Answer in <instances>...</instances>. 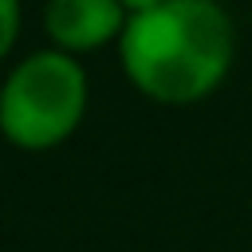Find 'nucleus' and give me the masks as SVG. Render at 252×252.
Listing matches in <instances>:
<instances>
[{"label": "nucleus", "mask_w": 252, "mask_h": 252, "mask_svg": "<svg viewBox=\"0 0 252 252\" xmlns=\"http://www.w3.org/2000/svg\"><path fill=\"white\" fill-rule=\"evenodd\" d=\"M126 32V8L118 0H51L47 35L59 51H94Z\"/></svg>", "instance_id": "3"}, {"label": "nucleus", "mask_w": 252, "mask_h": 252, "mask_svg": "<svg viewBox=\"0 0 252 252\" xmlns=\"http://www.w3.org/2000/svg\"><path fill=\"white\" fill-rule=\"evenodd\" d=\"M83 106V67L67 51H39L8 75L0 91V130L20 150H51L79 126Z\"/></svg>", "instance_id": "2"}, {"label": "nucleus", "mask_w": 252, "mask_h": 252, "mask_svg": "<svg viewBox=\"0 0 252 252\" xmlns=\"http://www.w3.org/2000/svg\"><path fill=\"white\" fill-rule=\"evenodd\" d=\"M122 67L158 102L205 98L232 63V24L217 0H165L126 20Z\"/></svg>", "instance_id": "1"}, {"label": "nucleus", "mask_w": 252, "mask_h": 252, "mask_svg": "<svg viewBox=\"0 0 252 252\" xmlns=\"http://www.w3.org/2000/svg\"><path fill=\"white\" fill-rule=\"evenodd\" d=\"M130 16H142V12H150V8H158V4H165V0H118Z\"/></svg>", "instance_id": "5"}, {"label": "nucleus", "mask_w": 252, "mask_h": 252, "mask_svg": "<svg viewBox=\"0 0 252 252\" xmlns=\"http://www.w3.org/2000/svg\"><path fill=\"white\" fill-rule=\"evenodd\" d=\"M16 32H20V4L16 0H0V59L12 51Z\"/></svg>", "instance_id": "4"}]
</instances>
